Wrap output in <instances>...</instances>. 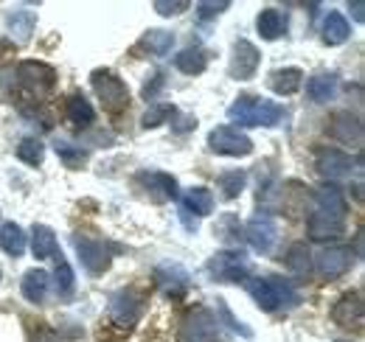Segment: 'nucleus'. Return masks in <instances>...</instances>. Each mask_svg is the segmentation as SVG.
Segmentation results:
<instances>
[{"instance_id":"nucleus-5","label":"nucleus","mask_w":365,"mask_h":342,"mask_svg":"<svg viewBox=\"0 0 365 342\" xmlns=\"http://www.w3.org/2000/svg\"><path fill=\"white\" fill-rule=\"evenodd\" d=\"M208 275L220 284H239L247 278V258L242 250H222L214 258H208Z\"/></svg>"},{"instance_id":"nucleus-34","label":"nucleus","mask_w":365,"mask_h":342,"mask_svg":"<svg viewBox=\"0 0 365 342\" xmlns=\"http://www.w3.org/2000/svg\"><path fill=\"white\" fill-rule=\"evenodd\" d=\"M43 155H46V149H43V143L34 140V138L20 140V146H17V157H20L23 163H29V166H40V163H43Z\"/></svg>"},{"instance_id":"nucleus-14","label":"nucleus","mask_w":365,"mask_h":342,"mask_svg":"<svg viewBox=\"0 0 365 342\" xmlns=\"http://www.w3.org/2000/svg\"><path fill=\"white\" fill-rule=\"evenodd\" d=\"M331 317L337 326H346V328H360L365 317V303H363V292H349L343 298L334 303L331 309Z\"/></svg>"},{"instance_id":"nucleus-7","label":"nucleus","mask_w":365,"mask_h":342,"mask_svg":"<svg viewBox=\"0 0 365 342\" xmlns=\"http://www.w3.org/2000/svg\"><path fill=\"white\" fill-rule=\"evenodd\" d=\"M140 311H143V292L138 289H121L110 298V317L127 331L138 323Z\"/></svg>"},{"instance_id":"nucleus-25","label":"nucleus","mask_w":365,"mask_h":342,"mask_svg":"<svg viewBox=\"0 0 365 342\" xmlns=\"http://www.w3.org/2000/svg\"><path fill=\"white\" fill-rule=\"evenodd\" d=\"M301 79H304V73L298 68H284V71L270 73V87L278 95H292V93L301 90Z\"/></svg>"},{"instance_id":"nucleus-36","label":"nucleus","mask_w":365,"mask_h":342,"mask_svg":"<svg viewBox=\"0 0 365 342\" xmlns=\"http://www.w3.org/2000/svg\"><path fill=\"white\" fill-rule=\"evenodd\" d=\"M56 155H59V157L65 160V166H68V169H73V166L85 163V157H88L82 146H79V149H73L71 143H59V146H56Z\"/></svg>"},{"instance_id":"nucleus-31","label":"nucleus","mask_w":365,"mask_h":342,"mask_svg":"<svg viewBox=\"0 0 365 342\" xmlns=\"http://www.w3.org/2000/svg\"><path fill=\"white\" fill-rule=\"evenodd\" d=\"M287 266L295 272V275H309L312 269V261H309V247L307 244H292L289 253H287Z\"/></svg>"},{"instance_id":"nucleus-2","label":"nucleus","mask_w":365,"mask_h":342,"mask_svg":"<svg viewBox=\"0 0 365 342\" xmlns=\"http://www.w3.org/2000/svg\"><path fill=\"white\" fill-rule=\"evenodd\" d=\"M228 118L239 127H275L284 118V107L267 98L242 95L228 107Z\"/></svg>"},{"instance_id":"nucleus-18","label":"nucleus","mask_w":365,"mask_h":342,"mask_svg":"<svg viewBox=\"0 0 365 342\" xmlns=\"http://www.w3.org/2000/svg\"><path fill=\"white\" fill-rule=\"evenodd\" d=\"M31 253H34V258H53V261L62 258L59 242H56V236H53V230L48 224H34V230H31Z\"/></svg>"},{"instance_id":"nucleus-16","label":"nucleus","mask_w":365,"mask_h":342,"mask_svg":"<svg viewBox=\"0 0 365 342\" xmlns=\"http://www.w3.org/2000/svg\"><path fill=\"white\" fill-rule=\"evenodd\" d=\"M331 135L346 146H360L363 143V124L351 113H337L331 118Z\"/></svg>"},{"instance_id":"nucleus-19","label":"nucleus","mask_w":365,"mask_h":342,"mask_svg":"<svg viewBox=\"0 0 365 342\" xmlns=\"http://www.w3.org/2000/svg\"><path fill=\"white\" fill-rule=\"evenodd\" d=\"M214 211V194L208 188H188L182 194V202H180V214H194V216H208Z\"/></svg>"},{"instance_id":"nucleus-22","label":"nucleus","mask_w":365,"mask_h":342,"mask_svg":"<svg viewBox=\"0 0 365 342\" xmlns=\"http://www.w3.org/2000/svg\"><path fill=\"white\" fill-rule=\"evenodd\" d=\"M351 34V26L349 20L340 14V11H331L323 23V43L326 45H343Z\"/></svg>"},{"instance_id":"nucleus-29","label":"nucleus","mask_w":365,"mask_h":342,"mask_svg":"<svg viewBox=\"0 0 365 342\" xmlns=\"http://www.w3.org/2000/svg\"><path fill=\"white\" fill-rule=\"evenodd\" d=\"M68 118L76 124V127H91L96 113H93L91 101L85 95H71L68 98Z\"/></svg>"},{"instance_id":"nucleus-11","label":"nucleus","mask_w":365,"mask_h":342,"mask_svg":"<svg viewBox=\"0 0 365 342\" xmlns=\"http://www.w3.org/2000/svg\"><path fill=\"white\" fill-rule=\"evenodd\" d=\"M259 62H262V53H259V48H256L253 43H247V40H239V43L233 45L230 76H233V79H239V82H245V79L256 76V71H259Z\"/></svg>"},{"instance_id":"nucleus-9","label":"nucleus","mask_w":365,"mask_h":342,"mask_svg":"<svg viewBox=\"0 0 365 342\" xmlns=\"http://www.w3.org/2000/svg\"><path fill=\"white\" fill-rule=\"evenodd\" d=\"M73 247H76V253L82 258L85 269L93 272V275H101V272L110 266V253H107V247H104L101 239L76 233V236H73Z\"/></svg>"},{"instance_id":"nucleus-21","label":"nucleus","mask_w":365,"mask_h":342,"mask_svg":"<svg viewBox=\"0 0 365 342\" xmlns=\"http://www.w3.org/2000/svg\"><path fill=\"white\" fill-rule=\"evenodd\" d=\"M155 278L166 289V295H180L182 289L188 286V275H185V269L178 266V264H163Z\"/></svg>"},{"instance_id":"nucleus-23","label":"nucleus","mask_w":365,"mask_h":342,"mask_svg":"<svg viewBox=\"0 0 365 342\" xmlns=\"http://www.w3.org/2000/svg\"><path fill=\"white\" fill-rule=\"evenodd\" d=\"M0 247H3V253H9L11 258L23 256L26 253V233H23V227L14 224V222H6L3 230H0Z\"/></svg>"},{"instance_id":"nucleus-41","label":"nucleus","mask_w":365,"mask_h":342,"mask_svg":"<svg viewBox=\"0 0 365 342\" xmlns=\"http://www.w3.org/2000/svg\"><path fill=\"white\" fill-rule=\"evenodd\" d=\"M34 342H59L56 334H51L48 328H40V337H34Z\"/></svg>"},{"instance_id":"nucleus-24","label":"nucleus","mask_w":365,"mask_h":342,"mask_svg":"<svg viewBox=\"0 0 365 342\" xmlns=\"http://www.w3.org/2000/svg\"><path fill=\"white\" fill-rule=\"evenodd\" d=\"M34 23H37L34 11H26V9L11 11V14H9V31H11L14 43H20V45L29 43V37H31V31H34Z\"/></svg>"},{"instance_id":"nucleus-30","label":"nucleus","mask_w":365,"mask_h":342,"mask_svg":"<svg viewBox=\"0 0 365 342\" xmlns=\"http://www.w3.org/2000/svg\"><path fill=\"white\" fill-rule=\"evenodd\" d=\"M140 45H143L149 53H155V56H166V53L172 51V45H175V34L155 28V31H146V37L140 40Z\"/></svg>"},{"instance_id":"nucleus-35","label":"nucleus","mask_w":365,"mask_h":342,"mask_svg":"<svg viewBox=\"0 0 365 342\" xmlns=\"http://www.w3.org/2000/svg\"><path fill=\"white\" fill-rule=\"evenodd\" d=\"M175 115V107L172 104H152L149 110H146V115H143V127L146 129H155V127H160L166 118H172Z\"/></svg>"},{"instance_id":"nucleus-20","label":"nucleus","mask_w":365,"mask_h":342,"mask_svg":"<svg viewBox=\"0 0 365 342\" xmlns=\"http://www.w3.org/2000/svg\"><path fill=\"white\" fill-rule=\"evenodd\" d=\"M48 284H51V278H48L46 269H29L23 275V284H20L23 298L29 303H43L48 295Z\"/></svg>"},{"instance_id":"nucleus-3","label":"nucleus","mask_w":365,"mask_h":342,"mask_svg":"<svg viewBox=\"0 0 365 342\" xmlns=\"http://www.w3.org/2000/svg\"><path fill=\"white\" fill-rule=\"evenodd\" d=\"M247 292L253 295L256 306L264 311H281V309H295L301 303V295L295 286L284 278H253L247 284Z\"/></svg>"},{"instance_id":"nucleus-15","label":"nucleus","mask_w":365,"mask_h":342,"mask_svg":"<svg viewBox=\"0 0 365 342\" xmlns=\"http://www.w3.org/2000/svg\"><path fill=\"white\" fill-rule=\"evenodd\" d=\"M17 73H20V82L31 87L34 93H46L56 85V71L46 62H23Z\"/></svg>"},{"instance_id":"nucleus-26","label":"nucleus","mask_w":365,"mask_h":342,"mask_svg":"<svg viewBox=\"0 0 365 342\" xmlns=\"http://www.w3.org/2000/svg\"><path fill=\"white\" fill-rule=\"evenodd\" d=\"M175 65H178V71H182L185 76H197V73H202V71H205L208 56H205V51H202V48H185L182 53L175 56Z\"/></svg>"},{"instance_id":"nucleus-37","label":"nucleus","mask_w":365,"mask_h":342,"mask_svg":"<svg viewBox=\"0 0 365 342\" xmlns=\"http://www.w3.org/2000/svg\"><path fill=\"white\" fill-rule=\"evenodd\" d=\"M188 9V3L185 0H158L155 3V11H160L163 17H172V14H180Z\"/></svg>"},{"instance_id":"nucleus-33","label":"nucleus","mask_w":365,"mask_h":342,"mask_svg":"<svg viewBox=\"0 0 365 342\" xmlns=\"http://www.w3.org/2000/svg\"><path fill=\"white\" fill-rule=\"evenodd\" d=\"M56 292H59V298H71L73 295V286H76V278H73V269H71V264L65 261V258H59L56 261Z\"/></svg>"},{"instance_id":"nucleus-39","label":"nucleus","mask_w":365,"mask_h":342,"mask_svg":"<svg viewBox=\"0 0 365 342\" xmlns=\"http://www.w3.org/2000/svg\"><path fill=\"white\" fill-rule=\"evenodd\" d=\"M217 303H220V311H222V317L228 320V326H230V328H233L236 334H242V337H247V340H250V337H253V331H250V328H245L242 323H236V320H233V314H230V311H228V306H225V300H217Z\"/></svg>"},{"instance_id":"nucleus-27","label":"nucleus","mask_w":365,"mask_h":342,"mask_svg":"<svg viewBox=\"0 0 365 342\" xmlns=\"http://www.w3.org/2000/svg\"><path fill=\"white\" fill-rule=\"evenodd\" d=\"M334 90H337V76L334 73H318V76H312L309 82H307V93H309V98L312 101H329L331 95H334Z\"/></svg>"},{"instance_id":"nucleus-28","label":"nucleus","mask_w":365,"mask_h":342,"mask_svg":"<svg viewBox=\"0 0 365 342\" xmlns=\"http://www.w3.org/2000/svg\"><path fill=\"white\" fill-rule=\"evenodd\" d=\"M256 26H259V34H262L264 40H278V37L284 34V14H281L278 9H264V11L259 14Z\"/></svg>"},{"instance_id":"nucleus-32","label":"nucleus","mask_w":365,"mask_h":342,"mask_svg":"<svg viewBox=\"0 0 365 342\" xmlns=\"http://www.w3.org/2000/svg\"><path fill=\"white\" fill-rule=\"evenodd\" d=\"M245 182H247V174L242 169L225 171V174L220 177V191L225 194V200H236V197L245 191Z\"/></svg>"},{"instance_id":"nucleus-1","label":"nucleus","mask_w":365,"mask_h":342,"mask_svg":"<svg viewBox=\"0 0 365 342\" xmlns=\"http://www.w3.org/2000/svg\"><path fill=\"white\" fill-rule=\"evenodd\" d=\"M346 197L337 185H320L315 194V211L309 216V236L315 242H326V239H340L346 230Z\"/></svg>"},{"instance_id":"nucleus-8","label":"nucleus","mask_w":365,"mask_h":342,"mask_svg":"<svg viewBox=\"0 0 365 342\" xmlns=\"http://www.w3.org/2000/svg\"><path fill=\"white\" fill-rule=\"evenodd\" d=\"M250 247L262 256H267L275 247V239H278V227H275V219L270 214H256L247 222V230H245Z\"/></svg>"},{"instance_id":"nucleus-12","label":"nucleus","mask_w":365,"mask_h":342,"mask_svg":"<svg viewBox=\"0 0 365 342\" xmlns=\"http://www.w3.org/2000/svg\"><path fill=\"white\" fill-rule=\"evenodd\" d=\"M354 264V250L351 247H329L318 256V275L331 281V278H340L351 269Z\"/></svg>"},{"instance_id":"nucleus-4","label":"nucleus","mask_w":365,"mask_h":342,"mask_svg":"<svg viewBox=\"0 0 365 342\" xmlns=\"http://www.w3.org/2000/svg\"><path fill=\"white\" fill-rule=\"evenodd\" d=\"M91 82H93L96 95L101 98V104H104L107 113H121V110H127V104H130V90H127V85H124L115 73H110V71H93Z\"/></svg>"},{"instance_id":"nucleus-6","label":"nucleus","mask_w":365,"mask_h":342,"mask_svg":"<svg viewBox=\"0 0 365 342\" xmlns=\"http://www.w3.org/2000/svg\"><path fill=\"white\" fill-rule=\"evenodd\" d=\"M208 146H211V152L228 155V157H245V155L253 152V140H250L245 132H239V129H233V127L214 129V132L208 135Z\"/></svg>"},{"instance_id":"nucleus-10","label":"nucleus","mask_w":365,"mask_h":342,"mask_svg":"<svg viewBox=\"0 0 365 342\" xmlns=\"http://www.w3.org/2000/svg\"><path fill=\"white\" fill-rule=\"evenodd\" d=\"M217 317L208 309H197L191 311L180 326V342H211V337L217 334Z\"/></svg>"},{"instance_id":"nucleus-17","label":"nucleus","mask_w":365,"mask_h":342,"mask_svg":"<svg viewBox=\"0 0 365 342\" xmlns=\"http://www.w3.org/2000/svg\"><path fill=\"white\" fill-rule=\"evenodd\" d=\"M138 182L146 188V191H160L158 194V202L163 200H178V180L163 174V171H143L138 174Z\"/></svg>"},{"instance_id":"nucleus-40","label":"nucleus","mask_w":365,"mask_h":342,"mask_svg":"<svg viewBox=\"0 0 365 342\" xmlns=\"http://www.w3.org/2000/svg\"><path fill=\"white\" fill-rule=\"evenodd\" d=\"M365 6H363V0H354V3H351V11H354V20H357V23H363L365 20V11H363Z\"/></svg>"},{"instance_id":"nucleus-13","label":"nucleus","mask_w":365,"mask_h":342,"mask_svg":"<svg viewBox=\"0 0 365 342\" xmlns=\"http://www.w3.org/2000/svg\"><path fill=\"white\" fill-rule=\"evenodd\" d=\"M315 169L320 171V177H326L329 182L346 177L349 169H351V157L340 149H331V146H323L315 152Z\"/></svg>"},{"instance_id":"nucleus-38","label":"nucleus","mask_w":365,"mask_h":342,"mask_svg":"<svg viewBox=\"0 0 365 342\" xmlns=\"http://www.w3.org/2000/svg\"><path fill=\"white\" fill-rule=\"evenodd\" d=\"M228 6H230L228 0H220V3H197V11H200L202 20H211V17H217L220 11H225Z\"/></svg>"}]
</instances>
